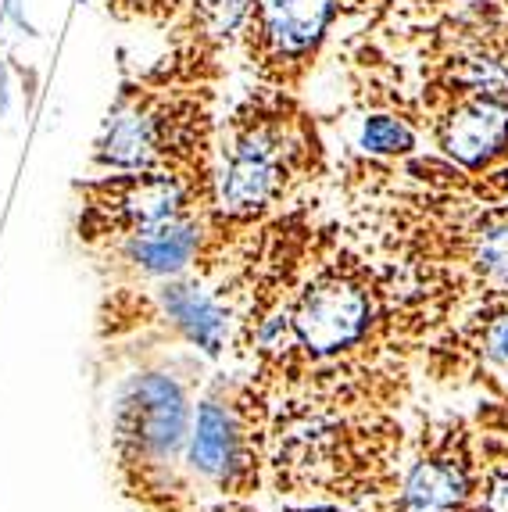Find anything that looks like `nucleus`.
<instances>
[{
    "instance_id": "f257e3e1",
    "label": "nucleus",
    "mask_w": 508,
    "mask_h": 512,
    "mask_svg": "<svg viewBox=\"0 0 508 512\" xmlns=\"http://www.w3.org/2000/svg\"><path fill=\"white\" fill-rule=\"evenodd\" d=\"M308 169V133L283 108L240 111L215 180V212L226 222H258L287 201Z\"/></svg>"
},
{
    "instance_id": "f03ea898",
    "label": "nucleus",
    "mask_w": 508,
    "mask_h": 512,
    "mask_svg": "<svg viewBox=\"0 0 508 512\" xmlns=\"http://www.w3.org/2000/svg\"><path fill=\"white\" fill-rule=\"evenodd\" d=\"M383 444L369 427L326 409L297 405L280 416L272 430V470L280 487L294 495H344L355 498V484L373 480Z\"/></svg>"
},
{
    "instance_id": "7ed1b4c3",
    "label": "nucleus",
    "mask_w": 508,
    "mask_h": 512,
    "mask_svg": "<svg viewBox=\"0 0 508 512\" xmlns=\"http://www.w3.org/2000/svg\"><path fill=\"white\" fill-rule=\"evenodd\" d=\"M287 319L294 348L312 362H330L369 341L383 319V291L369 265L340 255L301 283Z\"/></svg>"
},
{
    "instance_id": "20e7f679",
    "label": "nucleus",
    "mask_w": 508,
    "mask_h": 512,
    "mask_svg": "<svg viewBox=\"0 0 508 512\" xmlns=\"http://www.w3.org/2000/svg\"><path fill=\"white\" fill-rule=\"evenodd\" d=\"M201 115L190 104H169L129 90L115 101L97 137V165L111 172H183L194 180L201 151Z\"/></svg>"
},
{
    "instance_id": "39448f33",
    "label": "nucleus",
    "mask_w": 508,
    "mask_h": 512,
    "mask_svg": "<svg viewBox=\"0 0 508 512\" xmlns=\"http://www.w3.org/2000/svg\"><path fill=\"white\" fill-rule=\"evenodd\" d=\"M79 194H83L79 237L90 244L94 240L119 244L126 237L154 230L161 222L179 219V215H194V187L183 172H115L104 180L83 183Z\"/></svg>"
},
{
    "instance_id": "423d86ee",
    "label": "nucleus",
    "mask_w": 508,
    "mask_h": 512,
    "mask_svg": "<svg viewBox=\"0 0 508 512\" xmlns=\"http://www.w3.org/2000/svg\"><path fill=\"white\" fill-rule=\"evenodd\" d=\"M190 434V405L183 387L165 373H144L119 394L115 448L122 466H147V473L172 470Z\"/></svg>"
},
{
    "instance_id": "0eeeda50",
    "label": "nucleus",
    "mask_w": 508,
    "mask_h": 512,
    "mask_svg": "<svg viewBox=\"0 0 508 512\" xmlns=\"http://www.w3.org/2000/svg\"><path fill=\"white\" fill-rule=\"evenodd\" d=\"M340 0H254L247 40L262 69L287 76L301 69L330 33Z\"/></svg>"
},
{
    "instance_id": "6e6552de",
    "label": "nucleus",
    "mask_w": 508,
    "mask_h": 512,
    "mask_svg": "<svg viewBox=\"0 0 508 512\" xmlns=\"http://www.w3.org/2000/svg\"><path fill=\"white\" fill-rule=\"evenodd\" d=\"M190 470L201 480L215 484L229 495H247L258 480V462H254V434L247 427L240 405L208 402L197 405V423L190 430Z\"/></svg>"
},
{
    "instance_id": "1a4fd4ad",
    "label": "nucleus",
    "mask_w": 508,
    "mask_h": 512,
    "mask_svg": "<svg viewBox=\"0 0 508 512\" xmlns=\"http://www.w3.org/2000/svg\"><path fill=\"white\" fill-rule=\"evenodd\" d=\"M476 495L466 441L444 437L408 466L394 512H466Z\"/></svg>"
},
{
    "instance_id": "9d476101",
    "label": "nucleus",
    "mask_w": 508,
    "mask_h": 512,
    "mask_svg": "<svg viewBox=\"0 0 508 512\" xmlns=\"http://www.w3.org/2000/svg\"><path fill=\"white\" fill-rule=\"evenodd\" d=\"M437 144L458 169H491L508 158V104L487 97H455V104L437 119Z\"/></svg>"
},
{
    "instance_id": "9b49d317",
    "label": "nucleus",
    "mask_w": 508,
    "mask_h": 512,
    "mask_svg": "<svg viewBox=\"0 0 508 512\" xmlns=\"http://www.w3.org/2000/svg\"><path fill=\"white\" fill-rule=\"evenodd\" d=\"M204 215H179L172 222H161L154 230L136 233L115 244L126 265L140 276H154V280H172V276L187 273L197 262L204 248Z\"/></svg>"
},
{
    "instance_id": "f8f14e48",
    "label": "nucleus",
    "mask_w": 508,
    "mask_h": 512,
    "mask_svg": "<svg viewBox=\"0 0 508 512\" xmlns=\"http://www.w3.org/2000/svg\"><path fill=\"white\" fill-rule=\"evenodd\" d=\"M161 312L176 326L183 337H187L194 348H201L204 355H222L229 337V312L219 298L197 287V283L176 280L172 276L165 287H161Z\"/></svg>"
},
{
    "instance_id": "ddd939ff",
    "label": "nucleus",
    "mask_w": 508,
    "mask_h": 512,
    "mask_svg": "<svg viewBox=\"0 0 508 512\" xmlns=\"http://www.w3.org/2000/svg\"><path fill=\"white\" fill-rule=\"evenodd\" d=\"M469 265L487 291L508 298V208L487 205L469 226Z\"/></svg>"
},
{
    "instance_id": "4468645a",
    "label": "nucleus",
    "mask_w": 508,
    "mask_h": 512,
    "mask_svg": "<svg viewBox=\"0 0 508 512\" xmlns=\"http://www.w3.org/2000/svg\"><path fill=\"white\" fill-rule=\"evenodd\" d=\"M448 86L458 97H487L508 104V65L494 54H462L451 61Z\"/></svg>"
},
{
    "instance_id": "2eb2a0df",
    "label": "nucleus",
    "mask_w": 508,
    "mask_h": 512,
    "mask_svg": "<svg viewBox=\"0 0 508 512\" xmlns=\"http://www.w3.org/2000/svg\"><path fill=\"white\" fill-rule=\"evenodd\" d=\"M473 351L483 366V376L498 387L501 398L508 402V305L483 316V323L476 326Z\"/></svg>"
},
{
    "instance_id": "dca6fc26",
    "label": "nucleus",
    "mask_w": 508,
    "mask_h": 512,
    "mask_svg": "<svg viewBox=\"0 0 508 512\" xmlns=\"http://www.w3.org/2000/svg\"><path fill=\"white\" fill-rule=\"evenodd\" d=\"M415 144H419V137L408 126V119L390 115V111L365 115L362 129H358V147L365 154H373V158H408L415 151Z\"/></svg>"
},
{
    "instance_id": "f3484780",
    "label": "nucleus",
    "mask_w": 508,
    "mask_h": 512,
    "mask_svg": "<svg viewBox=\"0 0 508 512\" xmlns=\"http://www.w3.org/2000/svg\"><path fill=\"white\" fill-rule=\"evenodd\" d=\"M254 0H194V33L197 40L229 43L240 29L251 22Z\"/></svg>"
},
{
    "instance_id": "a211bd4d",
    "label": "nucleus",
    "mask_w": 508,
    "mask_h": 512,
    "mask_svg": "<svg viewBox=\"0 0 508 512\" xmlns=\"http://www.w3.org/2000/svg\"><path fill=\"white\" fill-rule=\"evenodd\" d=\"M476 512H508V470H498L487 477Z\"/></svg>"
},
{
    "instance_id": "6ab92c4d",
    "label": "nucleus",
    "mask_w": 508,
    "mask_h": 512,
    "mask_svg": "<svg viewBox=\"0 0 508 512\" xmlns=\"http://www.w3.org/2000/svg\"><path fill=\"white\" fill-rule=\"evenodd\" d=\"M491 201L508 208V169L491 172Z\"/></svg>"
},
{
    "instance_id": "aec40b11",
    "label": "nucleus",
    "mask_w": 508,
    "mask_h": 512,
    "mask_svg": "<svg viewBox=\"0 0 508 512\" xmlns=\"http://www.w3.org/2000/svg\"><path fill=\"white\" fill-rule=\"evenodd\" d=\"M8 15L18 22V29H26V33H33V26L26 22V11H22V0H8Z\"/></svg>"
},
{
    "instance_id": "412c9836",
    "label": "nucleus",
    "mask_w": 508,
    "mask_h": 512,
    "mask_svg": "<svg viewBox=\"0 0 508 512\" xmlns=\"http://www.w3.org/2000/svg\"><path fill=\"white\" fill-rule=\"evenodd\" d=\"M8 111V76H0V115Z\"/></svg>"
},
{
    "instance_id": "4be33fe9",
    "label": "nucleus",
    "mask_w": 508,
    "mask_h": 512,
    "mask_svg": "<svg viewBox=\"0 0 508 512\" xmlns=\"http://www.w3.org/2000/svg\"><path fill=\"white\" fill-rule=\"evenodd\" d=\"M301 512H344V509H301Z\"/></svg>"
},
{
    "instance_id": "5701e85b",
    "label": "nucleus",
    "mask_w": 508,
    "mask_h": 512,
    "mask_svg": "<svg viewBox=\"0 0 508 512\" xmlns=\"http://www.w3.org/2000/svg\"><path fill=\"white\" fill-rule=\"evenodd\" d=\"M466 512H476V509H466Z\"/></svg>"
}]
</instances>
